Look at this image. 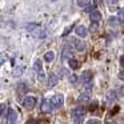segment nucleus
<instances>
[{
    "mask_svg": "<svg viewBox=\"0 0 124 124\" xmlns=\"http://www.w3.org/2000/svg\"><path fill=\"white\" fill-rule=\"evenodd\" d=\"M84 115H85V108H84V107H76V108H73L72 117H73V121H75V123H81V121H83Z\"/></svg>",
    "mask_w": 124,
    "mask_h": 124,
    "instance_id": "1",
    "label": "nucleus"
},
{
    "mask_svg": "<svg viewBox=\"0 0 124 124\" xmlns=\"http://www.w3.org/2000/svg\"><path fill=\"white\" fill-rule=\"evenodd\" d=\"M36 105V99L33 96H25L23 100V107L27 108V109H32Z\"/></svg>",
    "mask_w": 124,
    "mask_h": 124,
    "instance_id": "2",
    "label": "nucleus"
},
{
    "mask_svg": "<svg viewBox=\"0 0 124 124\" xmlns=\"http://www.w3.org/2000/svg\"><path fill=\"white\" fill-rule=\"evenodd\" d=\"M81 81H83L84 84H85L87 87H91V81H92V72L91 71H84L83 73H81Z\"/></svg>",
    "mask_w": 124,
    "mask_h": 124,
    "instance_id": "3",
    "label": "nucleus"
},
{
    "mask_svg": "<svg viewBox=\"0 0 124 124\" xmlns=\"http://www.w3.org/2000/svg\"><path fill=\"white\" fill-rule=\"evenodd\" d=\"M54 108H55V105L51 100H43V103H41V112L48 113V112H51Z\"/></svg>",
    "mask_w": 124,
    "mask_h": 124,
    "instance_id": "4",
    "label": "nucleus"
},
{
    "mask_svg": "<svg viewBox=\"0 0 124 124\" xmlns=\"http://www.w3.org/2000/svg\"><path fill=\"white\" fill-rule=\"evenodd\" d=\"M33 68H35L36 73H38V76L40 79H44V71H43V64H41V60L38 59L35 62V64H33Z\"/></svg>",
    "mask_w": 124,
    "mask_h": 124,
    "instance_id": "5",
    "label": "nucleus"
},
{
    "mask_svg": "<svg viewBox=\"0 0 124 124\" xmlns=\"http://www.w3.org/2000/svg\"><path fill=\"white\" fill-rule=\"evenodd\" d=\"M51 101L54 103L55 108H60L63 105V103H64V96H63V95H55L51 99Z\"/></svg>",
    "mask_w": 124,
    "mask_h": 124,
    "instance_id": "6",
    "label": "nucleus"
},
{
    "mask_svg": "<svg viewBox=\"0 0 124 124\" xmlns=\"http://www.w3.org/2000/svg\"><path fill=\"white\" fill-rule=\"evenodd\" d=\"M89 19H91V23H99L101 20V14L99 11H92L91 15H89Z\"/></svg>",
    "mask_w": 124,
    "mask_h": 124,
    "instance_id": "7",
    "label": "nucleus"
},
{
    "mask_svg": "<svg viewBox=\"0 0 124 124\" xmlns=\"http://www.w3.org/2000/svg\"><path fill=\"white\" fill-rule=\"evenodd\" d=\"M75 32H76V35H78L79 38L84 39L87 36V28L84 27V25H78V27H76V30H75Z\"/></svg>",
    "mask_w": 124,
    "mask_h": 124,
    "instance_id": "8",
    "label": "nucleus"
},
{
    "mask_svg": "<svg viewBox=\"0 0 124 124\" xmlns=\"http://www.w3.org/2000/svg\"><path fill=\"white\" fill-rule=\"evenodd\" d=\"M57 80H59V79H57V76L55 75L54 72L49 73V78H48V87H49V88H52V87L56 85V84H57Z\"/></svg>",
    "mask_w": 124,
    "mask_h": 124,
    "instance_id": "9",
    "label": "nucleus"
},
{
    "mask_svg": "<svg viewBox=\"0 0 124 124\" xmlns=\"http://www.w3.org/2000/svg\"><path fill=\"white\" fill-rule=\"evenodd\" d=\"M8 121L9 123H16L17 121V113H16V111H14V109H9L8 111Z\"/></svg>",
    "mask_w": 124,
    "mask_h": 124,
    "instance_id": "10",
    "label": "nucleus"
},
{
    "mask_svg": "<svg viewBox=\"0 0 124 124\" xmlns=\"http://www.w3.org/2000/svg\"><path fill=\"white\" fill-rule=\"evenodd\" d=\"M33 35H35L36 38L43 39V38H46V36H47V32H46V30H43V28H38V30L33 31Z\"/></svg>",
    "mask_w": 124,
    "mask_h": 124,
    "instance_id": "11",
    "label": "nucleus"
},
{
    "mask_svg": "<svg viewBox=\"0 0 124 124\" xmlns=\"http://www.w3.org/2000/svg\"><path fill=\"white\" fill-rule=\"evenodd\" d=\"M55 59V52L54 51H48V52H46V54H44V60H46V62H52V60Z\"/></svg>",
    "mask_w": 124,
    "mask_h": 124,
    "instance_id": "12",
    "label": "nucleus"
},
{
    "mask_svg": "<svg viewBox=\"0 0 124 124\" xmlns=\"http://www.w3.org/2000/svg\"><path fill=\"white\" fill-rule=\"evenodd\" d=\"M68 64H70V67L72 68V70H78L79 68V62L76 59H72V57L68 59Z\"/></svg>",
    "mask_w": 124,
    "mask_h": 124,
    "instance_id": "13",
    "label": "nucleus"
},
{
    "mask_svg": "<svg viewBox=\"0 0 124 124\" xmlns=\"http://www.w3.org/2000/svg\"><path fill=\"white\" fill-rule=\"evenodd\" d=\"M71 57V48L70 46H65L63 48V59H70Z\"/></svg>",
    "mask_w": 124,
    "mask_h": 124,
    "instance_id": "14",
    "label": "nucleus"
},
{
    "mask_svg": "<svg viewBox=\"0 0 124 124\" xmlns=\"http://www.w3.org/2000/svg\"><path fill=\"white\" fill-rule=\"evenodd\" d=\"M75 47H76L78 51H84V49H85V44H84L83 41H80V40H76L75 41Z\"/></svg>",
    "mask_w": 124,
    "mask_h": 124,
    "instance_id": "15",
    "label": "nucleus"
},
{
    "mask_svg": "<svg viewBox=\"0 0 124 124\" xmlns=\"http://www.w3.org/2000/svg\"><path fill=\"white\" fill-rule=\"evenodd\" d=\"M116 92L115 91H108V93H107V100L108 101H113V100H116Z\"/></svg>",
    "mask_w": 124,
    "mask_h": 124,
    "instance_id": "16",
    "label": "nucleus"
},
{
    "mask_svg": "<svg viewBox=\"0 0 124 124\" xmlns=\"http://www.w3.org/2000/svg\"><path fill=\"white\" fill-rule=\"evenodd\" d=\"M117 20H119V17L111 16L109 19H108V24H109L111 27H115V25H117Z\"/></svg>",
    "mask_w": 124,
    "mask_h": 124,
    "instance_id": "17",
    "label": "nucleus"
},
{
    "mask_svg": "<svg viewBox=\"0 0 124 124\" xmlns=\"http://www.w3.org/2000/svg\"><path fill=\"white\" fill-rule=\"evenodd\" d=\"M79 101H88L89 100V93L88 92H84V93H81L80 96H79Z\"/></svg>",
    "mask_w": 124,
    "mask_h": 124,
    "instance_id": "18",
    "label": "nucleus"
},
{
    "mask_svg": "<svg viewBox=\"0 0 124 124\" xmlns=\"http://www.w3.org/2000/svg\"><path fill=\"white\" fill-rule=\"evenodd\" d=\"M76 3H78V6H79V7H81V8H84V7H87L89 3H91V0H78Z\"/></svg>",
    "mask_w": 124,
    "mask_h": 124,
    "instance_id": "19",
    "label": "nucleus"
},
{
    "mask_svg": "<svg viewBox=\"0 0 124 124\" xmlns=\"http://www.w3.org/2000/svg\"><path fill=\"white\" fill-rule=\"evenodd\" d=\"M117 17H119V22H120L121 24H124V8H121L120 11H119Z\"/></svg>",
    "mask_w": 124,
    "mask_h": 124,
    "instance_id": "20",
    "label": "nucleus"
},
{
    "mask_svg": "<svg viewBox=\"0 0 124 124\" xmlns=\"http://www.w3.org/2000/svg\"><path fill=\"white\" fill-rule=\"evenodd\" d=\"M6 104H1V107H0V109H1V117H6Z\"/></svg>",
    "mask_w": 124,
    "mask_h": 124,
    "instance_id": "21",
    "label": "nucleus"
},
{
    "mask_svg": "<svg viewBox=\"0 0 124 124\" xmlns=\"http://www.w3.org/2000/svg\"><path fill=\"white\" fill-rule=\"evenodd\" d=\"M70 81L71 83H76V81H78V78H76L75 75H71L70 76Z\"/></svg>",
    "mask_w": 124,
    "mask_h": 124,
    "instance_id": "22",
    "label": "nucleus"
},
{
    "mask_svg": "<svg viewBox=\"0 0 124 124\" xmlns=\"http://www.w3.org/2000/svg\"><path fill=\"white\" fill-rule=\"evenodd\" d=\"M100 120H96V119H93V120H88V124H99Z\"/></svg>",
    "mask_w": 124,
    "mask_h": 124,
    "instance_id": "23",
    "label": "nucleus"
},
{
    "mask_svg": "<svg viewBox=\"0 0 124 124\" xmlns=\"http://www.w3.org/2000/svg\"><path fill=\"white\" fill-rule=\"evenodd\" d=\"M119 79H120L121 81H124V71H121V72H119Z\"/></svg>",
    "mask_w": 124,
    "mask_h": 124,
    "instance_id": "24",
    "label": "nucleus"
},
{
    "mask_svg": "<svg viewBox=\"0 0 124 124\" xmlns=\"http://www.w3.org/2000/svg\"><path fill=\"white\" fill-rule=\"evenodd\" d=\"M92 11H95V7H93V6H92V7H88V8L85 9V12H89V14H91Z\"/></svg>",
    "mask_w": 124,
    "mask_h": 124,
    "instance_id": "25",
    "label": "nucleus"
},
{
    "mask_svg": "<svg viewBox=\"0 0 124 124\" xmlns=\"http://www.w3.org/2000/svg\"><path fill=\"white\" fill-rule=\"evenodd\" d=\"M111 3H116V1H117V0H109Z\"/></svg>",
    "mask_w": 124,
    "mask_h": 124,
    "instance_id": "26",
    "label": "nucleus"
}]
</instances>
